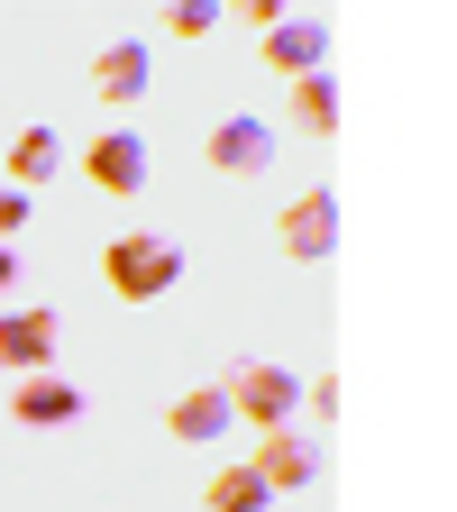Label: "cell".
Instances as JSON below:
<instances>
[{"label":"cell","mask_w":457,"mask_h":512,"mask_svg":"<svg viewBox=\"0 0 457 512\" xmlns=\"http://www.w3.org/2000/svg\"><path fill=\"white\" fill-rule=\"evenodd\" d=\"M101 275H110V293H119V302H156V293H174V284H183V247H174V238H156V229H128V238H110V247H101Z\"/></svg>","instance_id":"cell-1"},{"label":"cell","mask_w":457,"mask_h":512,"mask_svg":"<svg viewBox=\"0 0 457 512\" xmlns=\"http://www.w3.org/2000/svg\"><path fill=\"white\" fill-rule=\"evenodd\" d=\"M220 394H229V412H247L256 430H284V412L302 403V375H284V366H266V357H238Z\"/></svg>","instance_id":"cell-2"},{"label":"cell","mask_w":457,"mask_h":512,"mask_svg":"<svg viewBox=\"0 0 457 512\" xmlns=\"http://www.w3.org/2000/svg\"><path fill=\"white\" fill-rule=\"evenodd\" d=\"M55 348H64V320L46 302H28V311L0 320V366H10V375H55Z\"/></svg>","instance_id":"cell-3"},{"label":"cell","mask_w":457,"mask_h":512,"mask_svg":"<svg viewBox=\"0 0 457 512\" xmlns=\"http://www.w3.org/2000/svg\"><path fill=\"white\" fill-rule=\"evenodd\" d=\"M330 247H339V192L320 183V192H302V202L284 211V256H302V266H320Z\"/></svg>","instance_id":"cell-4"},{"label":"cell","mask_w":457,"mask_h":512,"mask_svg":"<svg viewBox=\"0 0 457 512\" xmlns=\"http://www.w3.org/2000/svg\"><path fill=\"white\" fill-rule=\"evenodd\" d=\"M83 174L101 192H138L147 183V138H138V128H101V138L83 147Z\"/></svg>","instance_id":"cell-5"},{"label":"cell","mask_w":457,"mask_h":512,"mask_svg":"<svg viewBox=\"0 0 457 512\" xmlns=\"http://www.w3.org/2000/svg\"><path fill=\"white\" fill-rule=\"evenodd\" d=\"M256 46H266L275 74H293V83H302V74H320V64H330V19H275Z\"/></svg>","instance_id":"cell-6"},{"label":"cell","mask_w":457,"mask_h":512,"mask_svg":"<svg viewBox=\"0 0 457 512\" xmlns=\"http://www.w3.org/2000/svg\"><path fill=\"white\" fill-rule=\"evenodd\" d=\"M147 74H156V55H147V37H119V46H101L92 55V92L110 101V110H128L147 92Z\"/></svg>","instance_id":"cell-7"},{"label":"cell","mask_w":457,"mask_h":512,"mask_svg":"<svg viewBox=\"0 0 457 512\" xmlns=\"http://www.w3.org/2000/svg\"><path fill=\"white\" fill-rule=\"evenodd\" d=\"M256 476H266L275 494H302L311 476H320V439H293V430H266V448L247 458Z\"/></svg>","instance_id":"cell-8"},{"label":"cell","mask_w":457,"mask_h":512,"mask_svg":"<svg viewBox=\"0 0 457 512\" xmlns=\"http://www.w3.org/2000/svg\"><path fill=\"white\" fill-rule=\"evenodd\" d=\"M229 421H238V412H229L220 384H192V394H174V412H165V430H174V439H192V448H211Z\"/></svg>","instance_id":"cell-9"},{"label":"cell","mask_w":457,"mask_h":512,"mask_svg":"<svg viewBox=\"0 0 457 512\" xmlns=\"http://www.w3.org/2000/svg\"><path fill=\"white\" fill-rule=\"evenodd\" d=\"M266 156H275V128H266V119H220V128H211V165H220V174H256Z\"/></svg>","instance_id":"cell-10"},{"label":"cell","mask_w":457,"mask_h":512,"mask_svg":"<svg viewBox=\"0 0 457 512\" xmlns=\"http://www.w3.org/2000/svg\"><path fill=\"white\" fill-rule=\"evenodd\" d=\"M19 421H28V430L83 421V384H64V375H28V384H19Z\"/></svg>","instance_id":"cell-11"},{"label":"cell","mask_w":457,"mask_h":512,"mask_svg":"<svg viewBox=\"0 0 457 512\" xmlns=\"http://www.w3.org/2000/svg\"><path fill=\"white\" fill-rule=\"evenodd\" d=\"M46 174H64V138H55V128H19V147H10V183L37 192Z\"/></svg>","instance_id":"cell-12"},{"label":"cell","mask_w":457,"mask_h":512,"mask_svg":"<svg viewBox=\"0 0 457 512\" xmlns=\"http://www.w3.org/2000/svg\"><path fill=\"white\" fill-rule=\"evenodd\" d=\"M293 128H311V138H330V128H339V83H330V64L293 83Z\"/></svg>","instance_id":"cell-13"},{"label":"cell","mask_w":457,"mask_h":512,"mask_svg":"<svg viewBox=\"0 0 457 512\" xmlns=\"http://www.w3.org/2000/svg\"><path fill=\"white\" fill-rule=\"evenodd\" d=\"M202 503H211V512H266V503H275V485L256 476V467H220Z\"/></svg>","instance_id":"cell-14"},{"label":"cell","mask_w":457,"mask_h":512,"mask_svg":"<svg viewBox=\"0 0 457 512\" xmlns=\"http://www.w3.org/2000/svg\"><path fill=\"white\" fill-rule=\"evenodd\" d=\"M211 19H220L211 0H174V19H165V28H174V37H211Z\"/></svg>","instance_id":"cell-15"},{"label":"cell","mask_w":457,"mask_h":512,"mask_svg":"<svg viewBox=\"0 0 457 512\" xmlns=\"http://www.w3.org/2000/svg\"><path fill=\"white\" fill-rule=\"evenodd\" d=\"M0 229H28V192H19V183L0 192Z\"/></svg>","instance_id":"cell-16"},{"label":"cell","mask_w":457,"mask_h":512,"mask_svg":"<svg viewBox=\"0 0 457 512\" xmlns=\"http://www.w3.org/2000/svg\"><path fill=\"white\" fill-rule=\"evenodd\" d=\"M10 284H19V247L0 238V293H10Z\"/></svg>","instance_id":"cell-17"}]
</instances>
